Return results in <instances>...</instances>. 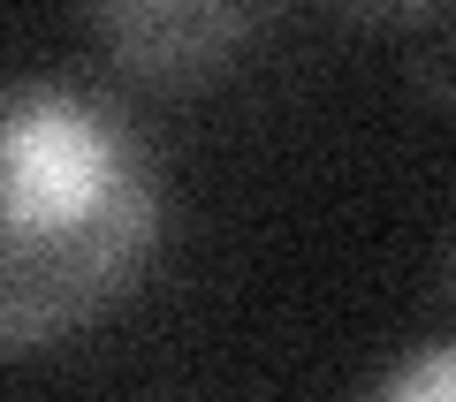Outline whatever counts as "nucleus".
<instances>
[{"label":"nucleus","mask_w":456,"mask_h":402,"mask_svg":"<svg viewBox=\"0 0 456 402\" xmlns=\"http://www.w3.org/2000/svg\"><path fill=\"white\" fill-rule=\"evenodd\" d=\"M84 23L107 46V61H122L130 76H152V84L213 76L259 31L251 8H206V0H122V8H92Z\"/></svg>","instance_id":"f03ea898"},{"label":"nucleus","mask_w":456,"mask_h":402,"mask_svg":"<svg viewBox=\"0 0 456 402\" xmlns=\"http://www.w3.org/2000/svg\"><path fill=\"white\" fill-rule=\"evenodd\" d=\"M160 160L107 92L0 76V357L77 342L160 251Z\"/></svg>","instance_id":"f257e3e1"},{"label":"nucleus","mask_w":456,"mask_h":402,"mask_svg":"<svg viewBox=\"0 0 456 402\" xmlns=\"http://www.w3.org/2000/svg\"><path fill=\"white\" fill-rule=\"evenodd\" d=\"M365 402H456V342H434V350H411L403 365H388Z\"/></svg>","instance_id":"7ed1b4c3"}]
</instances>
